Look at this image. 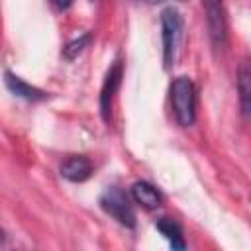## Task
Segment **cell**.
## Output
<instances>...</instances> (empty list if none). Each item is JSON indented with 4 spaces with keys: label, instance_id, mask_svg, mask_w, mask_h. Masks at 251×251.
<instances>
[{
    "label": "cell",
    "instance_id": "6da1fadb",
    "mask_svg": "<svg viewBox=\"0 0 251 251\" xmlns=\"http://www.w3.org/2000/svg\"><path fill=\"white\" fill-rule=\"evenodd\" d=\"M171 106L176 122L182 127H188L196 120V88L188 76H176L171 82Z\"/></svg>",
    "mask_w": 251,
    "mask_h": 251
},
{
    "label": "cell",
    "instance_id": "7a4b0ae2",
    "mask_svg": "<svg viewBox=\"0 0 251 251\" xmlns=\"http://www.w3.org/2000/svg\"><path fill=\"white\" fill-rule=\"evenodd\" d=\"M161 37H163V61L165 67H173L176 61L178 45L182 39V16L176 8H165L161 12Z\"/></svg>",
    "mask_w": 251,
    "mask_h": 251
},
{
    "label": "cell",
    "instance_id": "3957f363",
    "mask_svg": "<svg viewBox=\"0 0 251 251\" xmlns=\"http://www.w3.org/2000/svg\"><path fill=\"white\" fill-rule=\"evenodd\" d=\"M100 206L108 216H112L124 227H129V229L135 227V212H133V206L129 204V198L124 190H120L116 186L108 188L100 196Z\"/></svg>",
    "mask_w": 251,
    "mask_h": 251
},
{
    "label": "cell",
    "instance_id": "277c9868",
    "mask_svg": "<svg viewBox=\"0 0 251 251\" xmlns=\"http://www.w3.org/2000/svg\"><path fill=\"white\" fill-rule=\"evenodd\" d=\"M204 12H206V25L210 39L214 47L222 49L227 41V24H226V12L222 0H204Z\"/></svg>",
    "mask_w": 251,
    "mask_h": 251
},
{
    "label": "cell",
    "instance_id": "5b68a950",
    "mask_svg": "<svg viewBox=\"0 0 251 251\" xmlns=\"http://www.w3.org/2000/svg\"><path fill=\"white\" fill-rule=\"evenodd\" d=\"M120 82H122V63L116 61L108 73H106V78L102 82V90H100V114L102 118L108 122L110 120V112H112V100H114V94L118 92L120 88Z\"/></svg>",
    "mask_w": 251,
    "mask_h": 251
},
{
    "label": "cell",
    "instance_id": "8992f818",
    "mask_svg": "<svg viewBox=\"0 0 251 251\" xmlns=\"http://www.w3.org/2000/svg\"><path fill=\"white\" fill-rule=\"evenodd\" d=\"M92 175V163L84 155H71L61 163V176L71 182H84Z\"/></svg>",
    "mask_w": 251,
    "mask_h": 251
},
{
    "label": "cell",
    "instance_id": "52a82bcc",
    "mask_svg": "<svg viewBox=\"0 0 251 251\" xmlns=\"http://www.w3.org/2000/svg\"><path fill=\"white\" fill-rule=\"evenodd\" d=\"M4 82H6V88H8L14 96H18V98L31 100V102H37V100L47 98V92H43V90L37 88V86L27 84L24 78L16 76V75L10 73V71H4Z\"/></svg>",
    "mask_w": 251,
    "mask_h": 251
},
{
    "label": "cell",
    "instance_id": "ba28073f",
    "mask_svg": "<svg viewBox=\"0 0 251 251\" xmlns=\"http://www.w3.org/2000/svg\"><path fill=\"white\" fill-rule=\"evenodd\" d=\"M131 198H133L139 206H143V208H147V210H155V208H159L161 202H163L161 192H159L151 182H145V180H137V182L131 184Z\"/></svg>",
    "mask_w": 251,
    "mask_h": 251
},
{
    "label": "cell",
    "instance_id": "9c48e42d",
    "mask_svg": "<svg viewBox=\"0 0 251 251\" xmlns=\"http://www.w3.org/2000/svg\"><path fill=\"white\" fill-rule=\"evenodd\" d=\"M237 92H239L241 114L247 120H251V69L247 65H239V71H237Z\"/></svg>",
    "mask_w": 251,
    "mask_h": 251
},
{
    "label": "cell",
    "instance_id": "30bf717a",
    "mask_svg": "<svg viewBox=\"0 0 251 251\" xmlns=\"http://www.w3.org/2000/svg\"><path fill=\"white\" fill-rule=\"evenodd\" d=\"M157 229L161 231V235H165L171 243L173 249H184V239H182V227L176 220L173 218H159L155 222Z\"/></svg>",
    "mask_w": 251,
    "mask_h": 251
},
{
    "label": "cell",
    "instance_id": "8fae6325",
    "mask_svg": "<svg viewBox=\"0 0 251 251\" xmlns=\"http://www.w3.org/2000/svg\"><path fill=\"white\" fill-rule=\"evenodd\" d=\"M90 39H92V33H90V31H86V33H82L80 37H76V39L69 41V43L63 47V57H65V59H69V61H73L78 53H82V51H84V47L90 43Z\"/></svg>",
    "mask_w": 251,
    "mask_h": 251
},
{
    "label": "cell",
    "instance_id": "7c38bea8",
    "mask_svg": "<svg viewBox=\"0 0 251 251\" xmlns=\"http://www.w3.org/2000/svg\"><path fill=\"white\" fill-rule=\"evenodd\" d=\"M53 4H55V8H59V10H67V8L73 4V0H53Z\"/></svg>",
    "mask_w": 251,
    "mask_h": 251
}]
</instances>
